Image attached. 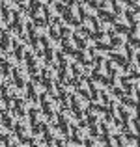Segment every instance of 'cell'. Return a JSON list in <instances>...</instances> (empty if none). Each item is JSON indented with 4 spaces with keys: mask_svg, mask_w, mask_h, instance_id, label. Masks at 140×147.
<instances>
[{
    "mask_svg": "<svg viewBox=\"0 0 140 147\" xmlns=\"http://www.w3.org/2000/svg\"><path fill=\"white\" fill-rule=\"evenodd\" d=\"M62 13H64V21H65V22H69V24H75V26H79V24H80L79 19L73 17V11L69 9V7H65V9L62 11Z\"/></svg>",
    "mask_w": 140,
    "mask_h": 147,
    "instance_id": "6da1fadb",
    "label": "cell"
},
{
    "mask_svg": "<svg viewBox=\"0 0 140 147\" xmlns=\"http://www.w3.org/2000/svg\"><path fill=\"white\" fill-rule=\"evenodd\" d=\"M110 60L116 61V63H120L123 69H129V60H127V58H123L122 54H110Z\"/></svg>",
    "mask_w": 140,
    "mask_h": 147,
    "instance_id": "7a4b0ae2",
    "label": "cell"
},
{
    "mask_svg": "<svg viewBox=\"0 0 140 147\" xmlns=\"http://www.w3.org/2000/svg\"><path fill=\"white\" fill-rule=\"evenodd\" d=\"M73 54L77 56V60H79V63H82V65H92V60H88V58H86V54L82 52V49H80V50H75Z\"/></svg>",
    "mask_w": 140,
    "mask_h": 147,
    "instance_id": "3957f363",
    "label": "cell"
},
{
    "mask_svg": "<svg viewBox=\"0 0 140 147\" xmlns=\"http://www.w3.org/2000/svg\"><path fill=\"white\" fill-rule=\"evenodd\" d=\"M7 47H10V36H7V32H2L0 34V49L7 50Z\"/></svg>",
    "mask_w": 140,
    "mask_h": 147,
    "instance_id": "277c9868",
    "label": "cell"
},
{
    "mask_svg": "<svg viewBox=\"0 0 140 147\" xmlns=\"http://www.w3.org/2000/svg\"><path fill=\"white\" fill-rule=\"evenodd\" d=\"M99 19H103L107 22H116V15L110 13V11H99Z\"/></svg>",
    "mask_w": 140,
    "mask_h": 147,
    "instance_id": "5b68a950",
    "label": "cell"
},
{
    "mask_svg": "<svg viewBox=\"0 0 140 147\" xmlns=\"http://www.w3.org/2000/svg\"><path fill=\"white\" fill-rule=\"evenodd\" d=\"M58 127H60V130H62V134H64V136H69V130H67V123H65L64 115H58Z\"/></svg>",
    "mask_w": 140,
    "mask_h": 147,
    "instance_id": "8992f818",
    "label": "cell"
},
{
    "mask_svg": "<svg viewBox=\"0 0 140 147\" xmlns=\"http://www.w3.org/2000/svg\"><path fill=\"white\" fill-rule=\"evenodd\" d=\"M41 110L45 112V115H47L49 119H52V110H50V104L47 102L45 99H41Z\"/></svg>",
    "mask_w": 140,
    "mask_h": 147,
    "instance_id": "52a82bcc",
    "label": "cell"
},
{
    "mask_svg": "<svg viewBox=\"0 0 140 147\" xmlns=\"http://www.w3.org/2000/svg\"><path fill=\"white\" fill-rule=\"evenodd\" d=\"M62 47H64V52H65V54H73V52H75L67 37H64V39H62Z\"/></svg>",
    "mask_w": 140,
    "mask_h": 147,
    "instance_id": "ba28073f",
    "label": "cell"
},
{
    "mask_svg": "<svg viewBox=\"0 0 140 147\" xmlns=\"http://www.w3.org/2000/svg\"><path fill=\"white\" fill-rule=\"evenodd\" d=\"M118 112H120V115H122V123H123V125H125V127H127V123H129V119H131V115H129V114H127V112H125V110H123V108H122V106H118Z\"/></svg>",
    "mask_w": 140,
    "mask_h": 147,
    "instance_id": "9c48e42d",
    "label": "cell"
},
{
    "mask_svg": "<svg viewBox=\"0 0 140 147\" xmlns=\"http://www.w3.org/2000/svg\"><path fill=\"white\" fill-rule=\"evenodd\" d=\"M73 41L77 43V47H79V49H86V41H84L79 34H73Z\"/></svg>",
    "mask_w": 140,
    "mask_h": 147,
    "instance_id": "30bf717a",
    "label": "cell"
},
{
    "mask_svg": "<svg viewBox=\"0 0 140 147\" xmlns=\"http://www.w3.org/2000/svg\"><path fill=\"white\" fill-rule=\"evenodd\" d=\"M137 13H138V9H135V11L127 9V11H125V15H127V21H129V22H133V24H137Z\"/></svg>",
    "mask_w": 140,
    "mask_h": 147,
    "instance_id": "8fae6325",
    "label": "cell"
},
{
    "mask_svg": "<svg viewBox=\"0 0 140 147\" xmlns=\"http://www.w3.org/2000/svg\"><path fill=\"white\" fill-rule=\"evenodd\" d=\"M45 50L41 52V56H45V61L47 63H52V50H50L49 47H43Z\"/></svg>",
    "mask_w": 140,
    "mask_h": 147,
    "instance_id": "7c38bea8",
    "label": "cell"
},
{
    "mask_svg": "<svg viewBox=\"0 0 140 147\" xmlns=\"http://www.w3.org/2000/svg\"><path fill=\"white\" fill-rule=\"evenodd\" d=\"M2 125L6 127V129H13V121H11V117H10L7 114L2 115Z\"/></svg>",
    "mask_w": 140,
    "mask_h": 147,
    "instance_id": "4fadbf2b",
    "label": "cell"
},
{
    "mask_svg": "<svg viewBox=\"0 0 140 147\" xmlns=\"http://www.w3.org/2000/svg\"><path fill=\"white\" fill-rule=\"evenodd\" d=\"M24 60H26V65H28V67H34V65H36V60H34V54L32 52H26Z\"/></svg>",
    "mask_w": 140,
    "mask_h": 147,
    "instance_id": "5bb4252c",
    "label": "cell"
},
{
    "mask_svg": "<svg viewBox=\"0 0 140 147\" xmlns=\"http://www.w3.org/2000/svg\"><path fill=\"white\" fill-rule=\"evenodd\" d=\"M0 7H2V19L7 22V21H10V11H7V6L2 2V4H0Z\"/></svg>",
    "mask_w": 140,
    "mask_h": 147,
    "instance_id": "9a60e30c",
    "label": "cell"
},
{
    "mask_svg": "<svg viewBox=\"0 0 140 147\" xmlns=\"http://www.w3.org/2000/svg\"><path fill=\"white\" fill-rule=\"evenodd\" d=\"M49 36L52 37L54 41H58V39H60V34H58V28H54V26H50V28H49Z\"/></svg>",
    "mask_w": 140,
    "mask_h": 147,
    "instance_id": "2e32d148",
    "label": "cell"
},
{
    "mask_svg": "<svg viewBox=\"0 0 140 147\" xmlns=\"http://www.w3.org/2000/svg\"><path fill=\"white\" fill-rule=\"evenodd\" d=\"M13 80H15V86H17V88H22V86H24V82H22V78L19 76L17 71H13Z\"/></svg>",
    "mask_w": 140,
    "mask_h": 147,
    "instance_id": "e0dca14e",
    "label": "cell"
},
{
    "mask_svg": "<svg viewBox=\"0 0 140 147\" xmlns=\"http://www.w3.org/2000/svg\"><path fill=\"white\" fill-rule=\"evenodd\" d=\"M129 30H131V28H127L125 24H116V26H114V32H118V34H127Z\"/></svg>",
    "mask_w": 140,
    "mask_h": 147,
    "instance_id": "ac0fdd59",
    "label": "cell"
},
{
    "mask_svg": "<svg viewBox=\"0 0 140 147\" xmlns=\"http://www.w3.org/2000/svg\"><path fill=\"white\" fill-rule=\"evenodd\" d=\"M13 47H15V58H17V60H22V47L19 43H13Z\"/></svg>",
    "mask_w": 140,
    "mask_h": 147,
    "instance_id": "d6986e66",
    "label": "cell"
},
{
    "mask_svg": "<svg viewBox=\"0 0 140 147\" xmlns=\"http://www.w3.org/2000/svg\"><path fill=\"white\" fill-rule=\"evenodd\" d=\"M88 37H93V39H101V37H103V32H101V28H95V32H90V34H88Z\"/></svg>",
    "mask_w": 140,
    "mask_h": 147,
    "instance_id": "ffe728a7",
    "label": "cell"
},
{
    "mask_svg": "<svg viewBox=\"0 0 140 147\" xmlns=\"http://www.w3.org/2000/svg\"><path fill=\"white\" fill-rule=\"evenodd\" d=\"M15 112H17V114L19 115H22V114H24V110H22V100H15Z\"/></svg>",
    "mask_w": 140,
    "mask_h": 147,
    "instance_id": "44dd1931",
    "label": "cell"
},
{
    "mask_svg": "<svg viewBox=\"0 0 140 147\" xmlns=\"http://www.w3.org/2000/svg\"><path fill=\"white\" fill-rule=\"evenodd\" d=\"M34 24H36V26H45L47 24V21H45V19H41V17H37V15H34Z\"/></svg>",
    "mask_w": 140,
    "mask_h": 147,
    "instance_id": "7402d4cb",
    "label": "cell"
},
{
    "mask_svg": "<svg viewBox=\"0 0 140 147\" xmlns=\"http://www.w3.org/2000/svg\"><path fill=\"white\" fill-rule=\"evenodd\" d=\"M0 65H2V73L4 75H10V63L6 60H0Z\"/></svg>",
    "mask_w": 140,
    "mask_h": 147,
    "instance_id": "603a6c76",
    "label": "cell"
},
{
    "mask_svg": "<svg viewBox=\"0 0 140 147\" xmlns=\"http://www.w3.org/2000/svg\"><path fill=\"white\" fill-rule=\"evenodd\" d=\"M26 91H28V97L30 99L36 100V91H34V86H32V84H28V86H26Z\"/></svg>",
    "mask_w": 140,
    "mask_h": 147,
    "instance_id": "cb8c5ba5",
    "label": "cell"
},
{
    "mask_svg": "<svg viewBox=\"0 0 140 147\" xmlns=\"http://www.w3.org/2000/svg\"><path fill=\"white\" fill-rule=\"evenodd\" d=\"M101 78H103V75H101V71L95 67V71L92 73V80H97V82H101Z\"/></svg>",
    "mask_w": 140,
    "mask_h": 147,
    "instance_id": "d4e9b609",
    "label": "cell"
},
{
    "mask_svg": "<svg viewBox=\"0 0 140 147\" xmlns=\"http://www.w3.org/2000/svg\"><path fill=\"white\" fill-rule=\"evenodd\" d=\"M110 45H112V47H120V45H123L122 43V39H120V37H116V36H112V41H110Z\"/></svg>",
    "mask_w": 140,
    "mask_h": 147,
    "instance_id": "484cf974",
    "label": "cell"
},
{
    "mask_svg": "<svg viewBox=\"0 0 140 147\" xmlns=\"http://www.w3.org/2000/svg\"><path fill=\"white\" fill-rule=\"evenodd\" d=\"M58 34H60V37H67L69 36V28H67V26H62Z\"/></svg>",
    "mask_w": 140,
    "mask_h": 147,
    "instance_id": "4316f807",
    "label": "cell"
},
{
    "mask_svg": "<svg viewBox=\"0 0 140 147\" xmlns=\"http://www.w3.org/2000/svg\"><path fill=\"white\" fill-rule=\"evenodd\" d=\"M13 129H15V132H17V136H19V138H21V136H24V134H22V132H24V129H22V125H15Z\"/></svg>",
    "mask_w": 140,
    "mask_h": 147,
    "instance_id": "83f0119b",
    "label": "cell"
},
{
    "mask_svg": "<svg viewBox=\"0 0 140 147\" xmlns=\"http://www.w3.org/2000/svg\"><path fill=\"white\" fill-rule=\"evenodd\" d=\"M123 104H127L129 108H135V106H137V102H135V99H123Z\"/></svg>",
    "mask_w": 140,
    "mask_h": 147,
    "instance_id": "f1b7e54d",
    "label": "cell"
},
{
    "mask_svg": "<svg viewBox=\"0 0 140 147\" xmlns=\"http://www.w3.org/2000/svg\"><path fill=\"white\" fill-rule=\"evenodd\" d=\"M84 2H86V4H88L90 7H93V9H97V7H99V4H97V0H84Z\"/></svg>",
    "mask_w": 140,
    "mask_h": 147,
    "instance_id": "f546056e",
    "label": "cell"
},
{
    "mask_svg": "<svg viewBox=\"0 0 140 147\" xmlns=\"http://www.w3.org/2000/svg\"><path fill=\"white\" fill-rule=\"evenodd\" d=\"M112 93H114L116 97H123V91L120 90V88H112Z\"/></svg>",
    "mask_w": 140,
    "mask_h": 147,
    "instance_id": "4dcf8cb0",
    "label": "cell"
},
{
    "mask_svg": "<svg viewBox=\"0 0 140 147\" xmlns=\"http://www.w3.org/2000/svg\"><path fill=\"white\" fill-rule=\"evenodd\" d=\"M79 15H80V21H84V19L88 17V15H86V11H84V7H82V6L79 7Z\"/></svg>",
    "mask_w": 140,
    "mask_h": 147,
    "instance_id": "1f68e13d",
    "label": "cell"
},
{
    "mask_svg": "<svg viewBox=\"0 0 140 147\" xmlns=\"http://www.w3.org/2000/svg\"><path fill=\"white\" fill-rule=\"evenodd\" d=\"M37 41H39V43L43 45V47H49V39H47L45 36H41V37H39V39H37Z\"/></svg>",
    "mask_w": 140,
    "mask_h": 147,
    "instance_id": "d6a6232c",
    "label": "cell"
},
{
    "mask_svg": "<svg viewBox=\"0 0 140 147\" xmlns=\"http://www.w3.org/2000/svg\"><path fill=\"white\" fill-rule=\"evenodd\" d=\"M112 6H114V11H116V13H122V6H120V4L116 2V0L112 2Z\"/></svg>",
    "mask_w": 140,
    "mask_h": 147,
    "instance_id": "836d02e7",
    "label": "cell"
},
{
    "mask_svg": "<svg viewBox=\"0 0 140 147\" xmlns=\"http://www.w3.org/2000/svg\"><path fill=\"white\" fill-rule=\"evenodd\" d=\"M79 34H82V36H88V34H90V30H88L86 26H80V28H79Z\"/></svg>",
    "mask_w": 140,
    "mask_h": 147,
    "instance_id": "e575fe53",
    "label": "cell"
},
{
    "mask_svg": "<svg viewBox=\"0 0 140 147\" xmlns=\"http://www.w3.org/2000/svg\"><path fill=\"white\" fill-rule=\"evenodd\" d=\"M77 90H79V93H80V95H82V97H84V99H88V91H86V90H84V88H80V86H79V88H77Z\"/></svg>",
    "mask_w": 140,
    "mask_h": 147,
    "instance_id": "d590c367",
    "label": "cell"
},
{
    "mask_svg": "<svg viewBox=\"0 0 140 147\" xmlns=\"http://www.w3.org/2000/svg\"><path fill=\"white\" fill-rule=\"evenodd\" d=\"M90 136H93V138H95V136H99V134H97V129H95L93 125H90Z\"/></svg>",
    "mask_w": 140,
    "mask_h": 147,
    "instance_id": "8d00e7d4",
    "label": "cell"
},
{
    "mask_svg": "<svg viewBox=\"0 0 140 147\" xmlns=\"http://www.w3.org/2000/svg\"><path fill=\"white\" fill-rule=\"evenodd\" d=\"M86 125H95V115H88V121Z\"/></svg>",
    "mask_w": 140,
    "mask_h": 147,
    "instance_id": "74e56055",
    "label": "cell"
},
{
    "mask_svg": "<svg viewBox=\"0 0 140 147\" xmlns=\"http://www.w3.org/2000/svg\"><path fill=\"white\" fill-rule=\"evenodd\" d=\"M64 9H65V6H64V4H60V2H58V4H56V11H58V13H62Z\"/></svg>",
    "mask_w": 140,
    "mask_h": 147,
    "instance_id": "f35d334b",
    "label": "cell"
},
{
    "mask_svg": "<svg viewBox=\"0 0 140 147\" xmlns=\"http://www.w3.org/2000/svg\"><path fill=\"white\" fill-rule=\"evenodd\" d=\"M71 71H73V76H79V67L77 65H71Z\"/></svg>",
    "mask_w": 140,
    "mask_h": 147,
    "instance_id": "ab89813d",
    "label": "cell"
},
{
    "mask_svg": "<svg viewBox=\"0 0 140 147\" xmlns=\"http://www.w3.org/2000/svg\"><path fill=\"white\" fill-rule=\"evenodd\" d=\"M90 21L93 22V26H95V28H99V21H97L95 17H90Z\"/></svg>",
    "mask_w": 140,
    "mask_h": 147,
    "instance_id": "60d3db41",
    "label": "cell"
},
{
    "mask_svg": "<svg viewBox=\"0 0 140 147\" xmlns=\"http://www.w3.org/2000/svg\"><path fill=\"white\" fill-rule=\"evenodd\" d=\"M79 127H82V129H84V127H86V121H84V119H80V121H79Z\"/></svg>",
    "mask_w": 140,
    "mask_h": 147,
    "instance_id": "b9f144b4",
    "label": "cell"
},
{
    "mask_svg": "<svg viewBox=\"0 0 140 147\" xmlns=\"http://www.w3.org/2000/svg\"><path fill=\"white\" fill-rule=\"evenodd\" d=\"M47 2H49V4H52V2H56V0H47Z\"/></svg>",
    "mask_w": 140,
    "mask_h": 147,
    "instance_id": "7bdbcfd3",
    "label": "cell"
},
{
    "mask_svg": "<svg viewBox=\"0 0 140 147\" xmlns=\"http://www.w3.org/2000/svg\"><path fill=\"white\" fill-rule=\"evenodd\" d=\"M103 2H107V0H103Z\"/></svg>",
    "mask_w": 140,
    "mask_h": 147,
    "instance_id": "ee69618b",
    "label": "cell"
},
{
    "mask_svg": "<svg viewBox=\"0 0 140 147\" xmlns=\"http://www.w3.org/2000/svg\"><path fill=\"white\" fill-rule=\"evenodd\" d=\"M0 60H2V58H0Z\"/></svg>",
    "mask_w": 140,
    "mask_h": 147,
    "instance_id": "f6af8a7d",
    "label": "cell"
},
{
    "mask_svg": "<svg viewBox=\"0 0 140 147\" xmlns=\"http://www.w3.org/2000/svg\"><path fill=\"white\" fill-rule=\"evenodd\" d=\"M0 112H2V110H0Z\"/></svg>",
    "mask_w": 140,
    "mask_h": 147,
    "instance_id": "bcb514c9",
    "label": "cell"
}]
</instances>
